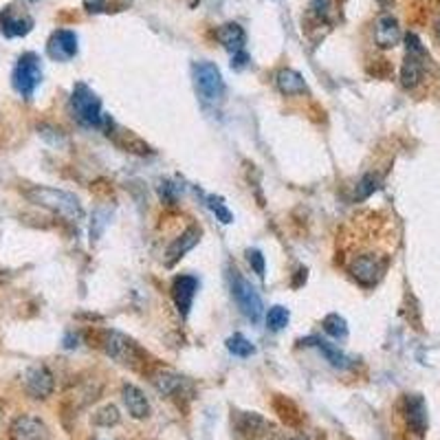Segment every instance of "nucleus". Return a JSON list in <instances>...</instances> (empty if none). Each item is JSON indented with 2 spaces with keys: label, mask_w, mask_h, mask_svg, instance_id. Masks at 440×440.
<instances>
[{
  "label": "nucleus",
  "mask_w": 440,
  "mask_h": 440,
  "mask_svg": "<svg viewBox=\"0 0 440 440\" xmlns=\"http://www.w3.org/2000/svg\"><path fill=\"white\" fill-rule=\"evenodd\" d=\"M278 399H280V403L284 405V410H282V407H275V410L280 412V416H282V418L288 422V425L298 427L300 422H302V414H300V410L295 407V403H293V401H288L286 396H278Z\"/></svg>",
  "instance_id": "c85d7f7f"
},
{
  "label": "nucleus",
  "mask_w": 440,
  "mask_h": 440,
  "mask_svg": "<svg viewBox=\"0 0 440 440\" xmlns=\"http://www.w3.org/2000/svg\"><path fill=\"white\" fill-rule=\"evenodd\" d=\"M425 60L422 55H414V53H407L405 60H403V67H401V84L403 88H416L422 77H425Z\"/></svg>",
  "instance_id": "a211bd4d"
},
{
  "label": "nucleus",
  "mask_w": 440,
  "mask_h": 440,
  "mask_svg": "<svg viewBox=\"0 0 440 440\" xmlns=\"http://www.w3.org/2000/svg\"><path fill=\"white\" fill-rule=\"evenodd\" d=\"M438 36H440V22H438Z\"/></svg>",
  "instance_id": "72a5a7b5"
},
{
  "label": "nucleus",
  "mask_w": 440,
  "mask_h": 440,
  "mask_svg": "<svg viewBox=\"0 0 440 440\" xmlns=\"http://www.w3.org/2000/svg\"><path fill=\"white\" fill-rule=\"evenodd\" d=\"M379 187V176L377 174H366L354 189V201H366L370 194H374Z\"/></svg>",
  "instance_id": "bb28decb"
},
{
  "label": "nucleus",
  "mask_w": 440,
  "mask_h": 440,
  "mask_svg": "<svg viewBox=\"0 0 440 440\" xmlns=\"http://www.w3.org/2000/svg\"><path fill=\"white\" fill-rule=\"evenodd\" d=\"M288 317H291V313L286 311L284 306H271L269 313H267V328L273 331V333L282 331L284 326L288 324Z\"/></svg>",
  "instance_id": "b1692460"
},
{
  "label": "nucleus",
  "mask_w": 440,
  "mask_h": 440,
  "mask_svg": "<svg viewBox=\"0 0 440 440\" xmlns=\"http://www.w3.org/2000/svg\"><path fill=\"white\" fill-rule=\"evenodd\" d=\"M71 108H73L75 119L86 128H100L106 121L104 112H102L100 97H97L86 84H81V81L75 84V88H73Z\"/></svg>",
  "instance_id": "20e7f679"
},
{
  "label": "nucleus",
  "mask_w": 440,
  "mask_h": 440,
  "mask_svg": "<svg viewBox=\"0 0 440 440\" xmlns=\"http://www.w3.org/2000/svg\"><path fill=\"white\" fill-rule=\"evenodd\" d=\"M31 29H34V18L18 5H7L0 11V31L7 38H22Z\"/></svg>",
  "instance_id": "9d476101"
},
{
  "label": "nucleus",
  "mask_w": 440,
  "mask_h": 440,
  "mask_svg": "<svg viewBox=\"0 0 440 440\" xmlns=\"http://www.w3.org/2000/svg\"><path fill=\"white\" fill-rule=\"evenodd\" d=\"M321 326H324L326 335H331L333 339H346L348 337V324H346V319L341 317L339 313L326 315Z\"/></svg>",
  "instance_id": "5701e85b"
},
{
  "label": "nucleus",
  "mask_w": 440,
  "mask_h": 440,
  "mask_svg": "<svg viewBox=\"0 0 440 440\" xmlns=\"http://www.w3.org/2000/svg\"><path fill=\"white\" fill-rule=\"evenodd\" d=\"M232 425L238 440H286L271 420L255 412H236L232 416Z\"/></svg>",
  "instance_id": "f03ea898"
},
{
  "label": "nucleus",
  "mask_w": 440,
  "mask_h": 440,
  "mask_svg": "<svg viewBox=\"0 0 440 440\" xmlns=\"http://www.w3.org/2000/svg\"><path fill=\"white\" fill-rule=\"evenodd\" d=\"M84 9L91 13H100L106 9V0H84Z\"/></svg>",
  "instance_id": "473e14b6"
},
{
  "label": "nucleus",
  "mask_w": 440,
  "mask_h": 440,
  "mask_svg": "<svg viewBox=\"0 0 440 440\" xmlns=\"http://www.w3.org/2000/svg\"><path fill=\"white\" fill-rule=\"evenodd\" d=\"M405 418L410 429L418 436L425 434L427 429V407L420 394H407L405 396Z\"/></svg>",
  "instance_id": "dca6fc26"
},
{
  "label": "nucleus",
  "mask_w": 440,
  "mask_h": 440,
  "mask_svg": "<svg viewBox=\"0 0 440 440\" xmlns=\"http://www.w3.org/2000/svg\"><path fill=\"white\" fill-rule=\"evenodd\" d=\"M194 86H196L201 100L207 104H216L225 95V81L214 62H196L192 67Z\"/></svg>",
  "instance_id": "423d86ee"
},
{
  "label": "nucleus",
  "mask_w": 440,
  "mask_h": 440,
  "mask_svg": "<svg viewBox=\"0 0 440 440\" xmlns=\"http://www.w3.org/2000/svg\"><path fill=\"white\" fill-rule=\"evenodd\" d=\"M22 194L29 203L53 211V214H58L60 218L69 220V222H79L81 218H84V207H81L79 199L71 192L34 185V187H27Z\"/></svg>",
  "instance_id": "f257e3e1"
},
{
  "label": "nucleus",
  "mask_w": 440,
  "mask_h": 440,
  "mask_svg": "<svg viewBox=\"0 0 440 440\" xmlns=\"http://www.w3.org/2000/svg\"><path fill=\"white\" fill-rule=\"evenodd\" d=\"M227 350H229L232 354H236V356H251L255 352L251 341L244 335H240V333L227 339Z\"/></svg>",
  "instance_id": "393cba45"
},
{
  "label": "nucleus",
  "mask_w": 440,
  "mask_h": 440,
  "mask_svg": "<svg viewBox=\"0 0 440 440\" xmlns=\"http://www.w3.org/2000/svg\"><path fill=\"white\" fill-rule=\"evenodd\" d=\"M385 267L387 262L381 260L379 255H372V253H364V255H356L352 262L348 265V271L352 273V278L364 284V286H374L385 273Z\"/></svg>",
  "instance_id": "6e6552de"
},
{
  "label": "nucleus",
  "mask_w": 440,
  "mask_h": 440,
  "mask_svg": "<svg viewBox=\"0 0 440 440\" xmlns=\"http://www.w3.org/2000/svg\"><path fill=\"white\" fill-rule=\"evenodd\" d=\"M401 25L392 13H383L374 22V42L381 48H394L401 42Z\"/></svg>",
  "instance_id": "2eb2a0df"
},
{
  "label": "nucleus",
  "mask_w": 440,
  "mask_h": 440,
  "mask_svg": "<svg viewBox=\"0 0 440 440\" xmlns=\"http://www.w3.org/2000/svg\"><path fill=\"white\" fill-rule=\"evenodd\" d=\"M100 346L110 359H115L117 364L128 366V368H139L145 359V352L135 341L117 331H104L100 335Z\"/></svg>",
  "instance_id": "7ed1b4c3"
},
{
  "label": "nucleus",
  "mask_w": 440,
  "mask_h": 440,
  "mask_svg": "<svg viewBox=\"0 0 440 440\" xmlns=\"http://www.w3.org/2000/svg\"><path fill=\"white\" fill-rule=\"evenodd\" d=\"M11 440H48V427L36 416H18L9 427Z\"/></svg>",
  "instance_id": "4468645a"
},
{
  "label": "nucleus",
  "mask_w": 440,
  "mask_h": 440,
  "mask_svg": "<svg viewBox=\"0 0 440 440\" xmlns=\"http://www.w3.org/2000/svg\"><path fill=\"white\" fill-rule=\"evenodd\" d=\"M207 205H209V209L214 211L216 218H218L222 225L234 222V214H232L229 209H227V205L222 203V199H218V196H209V199H207Z\"/></svg>",
  "instance_id": "c756f323"
},
{
  "label": "nucleus",
  "mask_w": 440,
  "mask_h": 440,
  "mask_svg": "<svg viewBox=\"0 0 440 440\" xmlns=\"http://www.w3.org/2000/svg\"><path fill=\"white\" fill-rule=\"evenodd\" d=\"M405 44H407V53H414V55H422V58H427V51H425V46L420 44L418 36H414V34H407V36H405Z\"/></svg>",
  "instance_id": "2f4dec72"
},
{
  "label": "nucleus",
  "mask_w": 440,
  "mask_h": 440,
  "mask_svg": "<svg viewBox=\"0 0 440 440\" xmlns=\"http://www.w3.org/2000/svg\"><path fill=\"white\" fill-rule=\"evenodd\" d=\"M46 53L48 58H53L55 62H69L77 55V36L69 29H58L55 34L48 38L46 44Z\"/></svg>",
  "instance_id": "f8f14e48"
},
{
  "label": "nucleus",
  "mask_w": 440,
  "mask_h": 440,
  "mask_svg": "<svg viewBox=\"0 0 440 440\" xmlns=\"http://www.w3.org/2000/svg\"><path fill=\"white\" fill-rule=\"evenodd\" d=\"M0 416H3V410H0Z\"/></svg>",
  "instance_id": "f704fd0d"
},
{
  "label": "nucleus",
  "mask_w": 440,
  "mask_h": 440,
  "mask_svg": "<svg viewBox=\"0 0 440 440\" xmlns=\"http://www.w3.org/2000/svg\"><path fill=\"white\" fill-rule=\"evenodd\" d=\"M199 238H201V229H199V227H189V229H185L181 236H178L170 244V249H168V265L172 267L176 260H181L194 247V244L199 242Z\"/></svg>",
  "instance_id": "aec40b11"
},
{
  "label": "nucleus",
  "mask_w": 440,
  "mask_h": 440,
  "mask_svg": "<svg viewBox=\"0 0 440 440\" xmlns=\"http://www.w3.org/2000/svg\"><path fill=\"white\" fill-rule=\"evenodd\" d=\"M199 291V280L192 278V275H178L172 282V300L178 308V313L183 317L189 315V308L194 304V298H196Z\"/></svg>",
  "instance_id": "ddd939ff"
},
{
  "label": "nucleus",
  "mask_w": 440,
  "mask_h": 440,
  "mask_svg": "<svg viewBox=\"0 0 440 440\" xmlns=\"http://www.w3.org/2000/svg\"><path fill=\"white\" fill-rule=\"evenodd\" d=\"M275 84H278L282 95H304L308 91L304 77L293 69H282L275 75Z\"/></svg>",
  "instance_id": "412c9836"
},
{
  "label": "nucleus",
  "mask_w": 440,
  "mask_h": 440,
  "mask_svg": "<svg viewBox=\"0 0 440 440\" xmlns=\"http://www.w3.org/2000/svg\"><path fill=\"white\" fill-rule=\"evenodd\" d=\"M308 15L315 18L317 22H328L333 15V0H311Z\"/></svg>",
  "instance_id": "a878e982"
},
{
  "label": "nucleus",
  "mask_w": 440,
  "mask_h": 440,
  "mask_svg": "<svg viewBox=\"0 0 440 440\" xmlns=\"http://www.w3.org/2000/svg\"><path fill=\"white\" fill-rule=\"evenodd\" d=\"M150 381L152 385L159 389L161 394H166V396H181V394H189L192 392V385L185 377H181V374H176L172 370H156L150 374Z\"/></svg>",
  "instance_id": "9b49d317"
},
{
  "label": "nucleus",
  "mask_w": 440,
  "mask_h": 440,
  "mask_svg": "<svg viewBox=\"0 0 440 440\" xmlns=\"http://www.w3.org/2000/svg\"><path fill=\"white\" fill-rule=\"evenodd\" d=\"M42 79L40 60L36 53H25L13 69V88L18 91L25 100H31V95L38 88Z\"/></svg>",
  "instance_id": "0eeeda50"
},
{
  "label": "nucleus",
  "mask_w": 440,
  "mask_h": 440,
  "mask_svg": "<svg viewBox=\"0 0 440 440\" xmlns=\"http://www.w3.org/2000/svg\"><path fill=\"white\" fill-rule=\"evenodd\" d=\"M119 418L121 416H119L117 407L115 405H106V407H102V410L93 416V422H95V425H102V427H110V425H117Z\"/></svg>",
  "instance_id": "cd10ccee"
},
{
  "label": "nucleus",
  "mask_w": 440,
  "mask_h": 440,
  "mask_svg": "<svg viewBox=\"0 0 440 440\" xmlns=\"http://www.w3.org/2000/svg\"><path fill=\"white\" fill-rule=\"evenodd\" d=\"M121 396H124V403L128 407V412L133 418H145L150 416V403L145 399V394L141 389L133 383H126L121 387Z\"/></svg>",
  "instance_id": "6ab92c4d"
},
{
  "label": "nucleus",
  "mask_w": 440,
  "mask_h": 440,
  "mask_svg": "<svg viewBox=\"0 0 440 440\" xmlns=\"http://www.w3.org/2000/svg\"><path fill=\"white\" fill-rule=\"evenodd\" d=\"M25 389L31 399H38V401L48 399L55 389V379L51 370L46 366H31L25 374Z\"/></svg>",
  "instance_id": "1a4fd4ad"
},
{
  "label": "nucleus",
  "mask_w": 440,
  "mask_h": 440,
  "mask_svg": "<svg viewBox=\"0 0 440 440\" xmlns=\"http://www.w3.org/2000/svg\"><path fill=\"white\" fill-rule=\"evenodd\" d=\"M308 341H313V344L319 348V352L326 356V361H328L331 366L341 368V370H346V368H350V366H352L348 356H346L344 352H341L337 346L328 344V341H324V339H319V337H311V339H304L302 344H308Z\"/></svg>",
  "instance_id": "4be33fe9"
},
{
  "label": "nucleus",
  "mask_w": 440,
  "mask_h": 440,
  "mask_svg": "<svg viewBox=\"0 0 440 440\" xmlns=\"http://www.w3.org/2000/svg\"><path fill=\"white\" fill-rule=\"evenodd\" d=\"M216 40L232 55H236V53L244 51V44H247V34H244V29L238 22H227V25H220L216 29Z\"/></svg>",
  "instance_id": "f3484780"
},
{
  "label": "nucleus",
  "mask_w": 440,
  "mask_h": 440,
  "mask_svg": "<svg viewBox=\"0 0 440 440\" xmlns=\"http://www.w3.org/2000/svg\"><path fill=\"white\" fill-rule=\"evenodd\" d=\"M229 286H232V295L244 317H249L251 321H258L262 317L265 313L262 298H260V293L247 278H242V273L238 269H229Z\"/></svg>",
  "instance_id": "39448f33"
},
{
  "label": "nucleus",
  "mask_w": 440,
  "mask_h": 440,
  "mask_svg": "<svg viewBox=\"0 0 440 440\" xmlns=\"http://www.w3.org/2000/svg\"><path fill=\"white\" fill-rule=\"evenodd\" d=\"M247 260H249L251 269L260 275V278H262V275H265V255L260 253L258 249H249L247 251Z\"/></svg>",
  "instance_id": "7c9ffc66"
}]
</instances>
